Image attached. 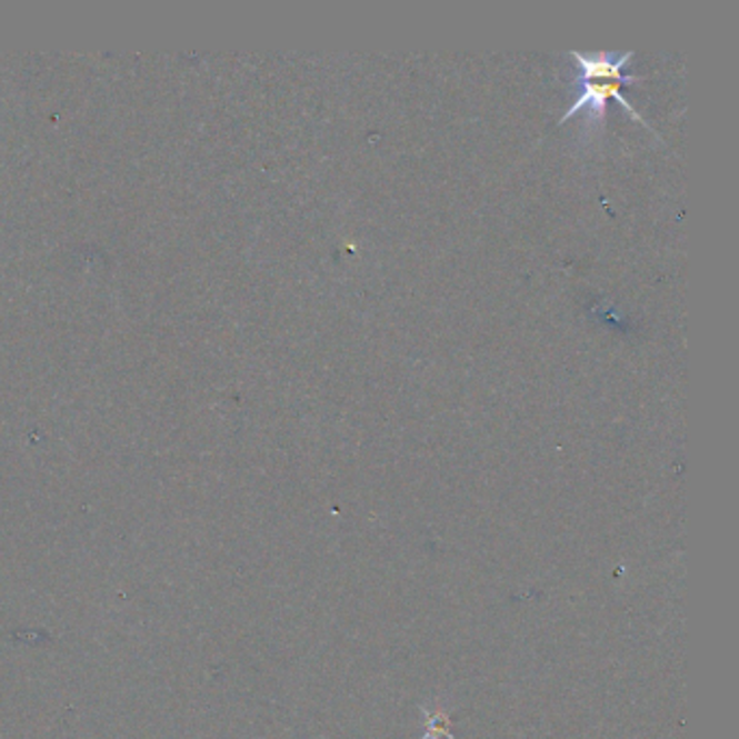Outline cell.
<instances>
[{
	"instance_id": "1",
	"label": "cell",
	"mask_w": 739,
	"mask_h": 739,
	"mask_svg": "<svg viewBox=\"0 0 739 739\" xmlns=\"http://www.w3.org/2000/svg\"><path fill=\"white\" fill-rule=\"evenodd\" d=\"M570 57L577 63V79L572 83L575 89H577V98L566 109L565 116L560 118V124H565L566 120H570L572 116H577L579 111H586V116H588L586 134L599 132L603 129V122H606L609 100H618V104L627 113H631V118L636 122H640L642 127H647L652 132L651 127L645 122V118L620 93L622 86L640 83L645 79V77L625 74L627 63L633 59L631 50L622 52V54L601 52V54H595V57L583 54L579 50H570Z\"/></svg>"
}]
</instances>
